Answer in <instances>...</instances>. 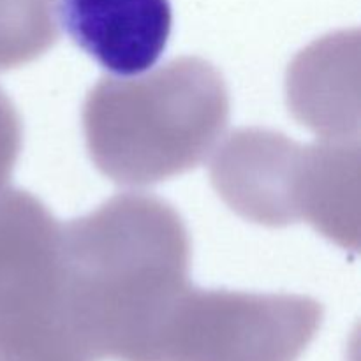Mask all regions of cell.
<instances>
[{"label":"cell","instance_id":"6da1fadb","mask_svg":"<svg viewBox=\"0 0 361 361\" xmlns=\"http://www.w3.org/2000/svg\"><path fill=\"white\" fill-rule=\"evenodd\" d=\"M190 236L157 196L126 192L62 224L63 316L88 361H159L190 289Z\"/></svg>","mask_w":361,"mask_h":361},{"label":"cell","instance_id":"7a4b0ae2","mask_svg":"<svg viewBox=\"0 0 361 361\" xmlns=\"http://www.w3.org/2000/svg\"><path fill=\"white\" fill-rule=\"evenodd\" d=\"M224 76L182 56L137 78H102L83 102L87 150L118 185L145 187L183 175L214 152L229 122Z\"/></svg>","mask_w":361,"mask_h":361},{"label":"cell","instance_id":"3957f363","mask_svg":"<svg viewBox=\"0 0 361 361\" xmlns=\"http://www.w3.org/2000/svg\"><path fill=\"white\" fill-rule=\"evenodd\" d=\"M358 140L300 145L243 127L215 152L210 178L224 203L250 222L284 228L305 221L342 247H356Z\"/></svg>","mask_w":361,"mask_h":361},{"label":"cell","instance_id":"277c9868","mask_svg":"<svg viewBox=\"0 0 361 361\" xmlns=\"http://www.w3.org/2000/svg\"><path fill=\"white\" fill-rule=\"evenodd\" d=\"M32 356L87 360L63 316L62 224L39 197L6 187L0 190V358Z\"/></svg>","mask_w":361,"mask_h":361},{"label":"cell","instance_id":"5b68a950","mask_svg":"<svg viewBox=\"0 0 361 361\" xmlns=\"http://www.w3.org/2000/svg\"><path fill=\"white\" fill-rule=\"evenodd\" d=\"M323 317V305L309 296L190 286L159 361H298Z\"/></svg>","mask_w":361,"mask_h":361},{"label":"cell","instance_id":"8992f818","mask_svg":"<svg viewBox=\"0 0 361 361\" xmlns=\"http://www.w3.org/2000/svg\"><path fill=\"white\" fill-rule=\"evenodd\" d=\"M59 21L99 66L134 76L164 53L173 11L169 0H59Z\"/></svg>","mask_w":361,"mask_h":361},{"label":"cell","instance_id":"52a82bcc","mask_svg":"<svg viewBox=\"0 0 361 361\" xmlns=\"http://www.w3.org/2000/svg\"><path fill=\"white\" fill-rule=\"evenodd\" d=\"M330 37L317 41L303 51L289 69L288 99L289 108L303 123L323 136V140H358V106L356 94H349V69L342 60L338 69L328 66Z\"/></svg>","mask_w":361,"mask_h":361},{"label":"cell","instance_id":"ba28073f","mask_svg":"<svg viewBox=\"0 0 361 361\" xmlns=\"http://www.w3.org/2000/svg\"><path fill=\"white\" fill-rule=\"evenodd\" d=\"M59 37V0H0V73L37 60Z\"/></svg>","mask_w":361,"mask_h":361},{"label":"cell","instance_id":"9c48e42d","mask_svg":"<svg viewBox=\"0 0 361 361\" xmlns=\"http://www.w3.org/2000/svg\"><path fill=\"white\" fill-rule=\"evenodd\" d=\"M23 145V123L16 106L0 88V190L6 189Z\"/></svg>","mask_w":361,"mask_h":361}]
</instances>
